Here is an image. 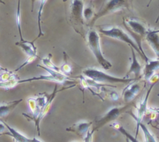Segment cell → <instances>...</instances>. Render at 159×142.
<instances>
[{"label": "cell", "instance_id": "obj_30", "mask_svg": "<svg viewBox=\"0 0 159 142\" xmlns=\"http://www.w3.org/2000/svg\"><path fill=\"white\" fill-rule=\"evenodd\" d=\"M94 131H95L94 129H90L85 135V137H84V142H93V134H94Z\"/></svg>", "mask_w": 159, "mask_h": 142}, {"label": "cell", "instance_id": "obj_15", "mask_svg": "<svg viewBox=\"0 0 159 142\" xmlns=\"http://www.w3.org/2000/svg\"><path fill=\"white\" fill-rule=\"evenodd\" d=\"M92 125V122H87V121H81L73 124L71 127L66 129V131L75 132L82 138L85 137L88 131L90 130V127Z\"/></svg>", "mask_w": 159, "mask_h": 142}, {"label": "cell", "instance_id": "obj_2", "mask_svg": "<svg viewBox=\"0 0 159 142\" xmlns=\"http://www.w3.org/2000/svg\"><path fill=\"white\" fill-rule=\"evenodd\" d=\"M83 74L86 78L90 79L96 83H109V84H129L133 81H135L134 78H126V77H116L114 76L109 75L106 73L101 71L95 68L84 69L83 70Z\"/></svg>", "mask_w": 159, "mask_h": 142}, {"label": "cell", "instance_id": "obj_6", "mask_svg": "<svg viewBox=\"0 0 159 142\" xmlns=\"http://www.w3.org/2000/svg\"><path fill=\"white\" fill-rule=\"evenodd\" d=\"M128 108V106H124V107H114L110 109L107 112L106 114L101 117L97 122H96V125L93 129L94 131H97L98 129L101 128L105 125L106 123H109V122L113 121V120H116L119 116L121 115L125 110Z\"/></svg>", "mask_w": 159, "mask_h": 142}, {"label": "cell", "instance_id": "obj_3", "mask_svg": "<svg viewBox=\"0 0 159 142\" xmlns=\"http://www.w3.org/2000/svg\"><path fill=\"white\" fill-rule=\"evenodd\" d=\"M87 39H88V47L91 49V53L94 54L99 65L106 70L111 69L112 67V65L109 61L105 59V56L102 54L100 45V36H99L98 33L94 29H91L88 32Z\"/></svg>", "mask_w": 159, "mask_h": 142}, {"label": "cell", "instance_id": "obj_21", "mask_svg": "<svg viewBox=\"0 0 159 142\" xmlns=\"http://www.w3.org/2000/svg\"><path fill=\"white\" fill-rule=\"evenodd\" d=\"M111 126H113L115 129L118 130L119 132L121 133L122 134H123V135H124L125 137H126V138H127L130 142H140L138 140H137V137H134L133 135H131V134H129V133L128 132V131H126V130L125 129L123 126H121V125L119 124V123H112V124H111Z\"/></svg>", "mask_w": 159, "mask_h": 142}, {"label": "cell", "instance_id": "obj_37", "mask_svg": "<svg viewBox=\"0 0 159 142\" xmlns=\"http://www.w3.org/2000/svg\"><path fill=\"white\" fill-rule=\"evenodd\" d=\"M154 30V32H155V33H157V34H159V30Z\"/></svg>", "mask_w": 159, "mask_h": 142}, {"label": "cell", "instance_id": "obj_20", "mask_svg": "<svg viewBox=\"0 0 159 142\" xmlns=\"http://www.w3.org/2000/svg\"><path fill=\"white\" fill-rule=\"evenodd\" d=\"M137 126H140V129L142 130V132H143V136H144V142H157V140H156V137L151 132V131L147 127L146 125L140 123L137 124Z\"/></svg>", "mask_w": 159, "mask_h": 142}, {"label": "cell", "instance_id": "obj_4", "mask_svg": "<svg viewBox=\"0 0 159 142\" xmlns=\"http://www.w3.org/2000/svg\"><path fill=\"white\" fill-rule=\"evenodd\" d=\"M129 7L127 2V0H108V2L102 7L98 13L94 14V17L91 19V26H93L94 23L104 16L109 14V13H116L119 11L123 9L127 8Z\"/></svg>", "mask_w": 159, "mask_h": 142}, {"label": "cell", "instance_id": "obj_34", "mask_svg": "<svg viewBox=\"0 0 159 142\" xmlns=\"http://www.w3.org/2000/svg\"><path fill=\"white\" fill-rule=\"evenodd\" d=\"M30 142H42V141L38 140V139L36 138V137H33L32 139H30Z\"/></svg>", "mask_w": 159, "mask_h": 142}, {"label": "cell", "instance_id": "obj_19", "mask_svg": "<svg viewBox=\"0 0 159 142\" xmlns=\"http://www.w3.org/2000/svg\"><path fill=\"white\" fill-rule=\"evenodd\" d=\"M27 104H28V106H29V109H30V112H31L32 116L33 117H27L25 113H23V115H24L25 117H28L30 120H34L35 119H37L39 116L40 112H41V109L38 107V104H37L36 102V99L35 98H30L27 99Z\"/></svg>", "mask_w": 159, "mask_h": 142}, {"label": "cell", "instance_id": "obj_1", "mask_svg": "<svg viewBox=\"0 0 159 142\" xmlns=\"http://www.w3.org/2000/svg\"><path fill=\"white\" fill-rule=\"evenodd\" d=\"M99 32L102 34H103L105 36L107 37H109L111 39H118V40H120L122 42H125V43L128 44L131 48H134V50L137 52L138 53H140V56L146 60V58L143 56V53L140 52V50L139 49L138 45L134 42V39L126 33V31L123 30L119 26H114V25H105V26H101L99 27Z\"/></svg>", "mask_w": 159, "mask_h": 142}, {"label": "cell", "instance_id": "obj_28", "mask_svg": "<svg viewBox=\"0 0 159 142\" xmlns=\"http://www.w3.org/2000/svg\"><path fill=\"white\" fill-rule=\"evenodd\" d=\"M84 17L88 21L90 19H92L94 17V12H93V10L91 8V7H86V8L84 9Z\"/></svg>", "mask_w": 159, "mask_h": 142}, {"label": "cell", "instance_id": "obj_7", "mask_svg": "<svg viewBox=\"0 0 159 142\" xmlns=\"http://www.w3.org/2000/svg\"><path fill=\"white\" fill-rule=\"evenodd\" d=\"M141 85L138 82H131L129 83L126 88L123 89V93H122V96H123V99L126 103H129V102H132L134 99V98L138 94L140 91L141 90Z\"/></svg>", "mask_w": 159, "mask_h": 142}, {"label": "cell", "instance_id": "obj_18", "mask_svg": "<svg viewBox=\"0 0 159 142\" xmlns=\"http://www.w3.org/2000/svg\"><path fill=\"white\" fill-rule=\"evenodd\" d=\"M2 121L3 122L4 125H5L6 127H7L9 131V133H7V134H5L11 136V137L13 138V140H14L16 142H30V138H28V137H27L26 136H24V134H20L19 131L15 130L14 128L11 127L10 125H8L7 123H5L3 120H2Z\"/></svg>", "mask_w": 159, "mask_h": 142}, {"label": "cell", "instance_id": "obj_9", "mask_svg": "<svg viewBox=\"0 0 159 142\" xmlns=\"http://www.w3.org/2000/svg\"><path fill=\"white\" fill-rule=\"evenodd\" d=\"M131 51H132V62H131L130 68L128 70V72L126 74V78H131L130 76L132 74L134 75V79L136 80L137 79H139V77H140L142 74V66L140 65V63L139 62V61L137 60V56H136V53L135 50L133 48H131Z\"/></svg>", "mask_w": 159, "mask_h": 142}, {"label": "cell", "instance_id": "obj_33", "mask_svg": "<svg viewBox=\"0 0 159 142\" xmlns=\"http://www.w3.org/2000/svg\"><path fill=\"white\" fill-rule=\"evenodd\" d=\"M6 128L7 127H6V126L4 125L3 122L2 121V120H0V134H1V133H3L4 131H5Z\"/></svg>", "mask_w": 159, "mask_h": 142}, {"label": "cell", "instance_id": "obj_14", "mask_svg": "<svg viewBox=\"0 0 159 142\" xmlns=\"http://www.w3.org/2000/svg\"><path fill=\"white\" fill-rule=\"evenodd\" d=\"M159 70V59L155 60H149L146 62L144 68L143 70V76L144 79L149 81L150 79L154 75L156 71Z\"/></svg>", "mask_w": 159, "mask_h": 142}, {"label": "cell", "instance_id": "obj_29", "mask_svg": "<svg viewBox=\"0 0 159 142\" xmlns=\"http://www.w3.org/2000/svg\"><path fill=\"white\" fill-rule=\"evenodd\" d=\"M37 57H38V56H37V55H36V56H29V57L27 58V60H26L25 62H24V63H23L22 65L20 66H19V67H18V68L16 69V70H15V72H17L18 70H20V69H22L23 67L26 66H27V65H28V64L31 63V62H33V61L34 60V59H36Z\"/></svg>", "mask_w": 159, "mask_h": 142}, {"label": "cell", "instance_id": "obj_39", "mask_svg": "<svg viewBox=\"0 0 159 142\" xmlns=\"http://www.w3.org/2000/svg\"><path fill=\"white\" fill-rule=\"evenodd\" d=\"M66 0H63V2H66Z\"/></svg>", "mask_w": 159, "mask_h": 142}, {"label": "cell", "instance_id": "obj_38", "mask_svg": "<svg viewBox=\"0 0 159 142\" xmlns=\"http://www.w3.org/2000/svg\"><path fill=\"white\" fill-rule=\"evenodd\" d=\"M126 142H130V141H129V140H128V139H127V138H126Z\"/></svg>", "mask_w": 159, "mask_h": 142}, {"label": "cell", "instance_id": "obj_25", "mask_svg": "<svg viewBox=\"0 0 159 142\" xmlns=\"http://www.w3.org/2000/svg\"><path fill=\"white\" fill-rule=\"evenodd\" d=\"M42 63L44 64V66L47 67V68L50 69V70H55V71H57V72L62 73V72H61L60 67L56 66L54 65V64H53V62H52L51 55H49V56H48V57L42 59Z\"/></svg>", "mask_w": 159, "mask_h": 142}, {"label": "cell", "instance_id": "obj_10", "mask_svg": "<svg viewBox=\"0 0 159 142\" xmlns=\"http://www.w3.org/2000/svg\"><path fill=\"white\" fill-rule=\"evenodd\" d=\"M58 90H57V86L55 87V89L54 91H53V92L52 93L51 95H50V97L48 98V102H47L46 105L44 106L43 109L41 110V112H40L39 116H38V117L37 119H35L34 121V123H35V126H36L37 129H38V135H40V127H39V123L40 122L42 121V119L44 118V117H45V116L47 115V114L49 112L50 109H51L52 108V102H53V99L55 98V97H56V93L58 92Z\"/></svg>", "mask_w": 159, "mask_h": 142}, {"label": "cell", "instance_id": "obj_32", "mask_svg": "<svg viewBox=\"0 0 159 142\" xmlns=\"http://www.w3.org/2000/svg\"><path fill=\"white\" fill-rule=\"evenodd\" d=\"M110 97H111V98L112 99L113 101H116L119 99V94H117L116 92H115V91H111V93H110Z\"/></svg>", "mask_w": 159, "mask_h": 142}, {"label": "cell", "instance_id": "obj_22", "mask_svg": "<svg viewBox=\"0 0 159 142\" xmlns=\"http://www.w3.org/2000/svg\"><path fill=\"white\" fill-rule=\"evenodd\" d=\"M46 2H47V0H40L39 9H38V24L39 34H38V36L36 39H38V38L40 37H42V35L44 34L42 30V11H43L44 7H45ZM36 39H35V40H36Z\"/></svg>", "mask_w": 159, "mask_h": 142}, {"label": "cell", "instance_id": "obj_35", "mask_svg": "<svg viewBox=\"0 0 159 142\" xmlns=\"http://www.w3.org/2000/svg\"><path fill=\"white\" fill-rule=\"evenodd\" d=\"M34 2H35V0H31V2H32L31 11H33V10H34Z\"/></svg>", "mask_w": 159, "mask_h": 142}, {"label": "cell", "instance_id": "obj_24", "mask_svg": "<svg viewBox=\"0 0 159 142\" xmlns=\"http://www.w3.org/2000/svg\"><path fill=\"white\" fill-rule=\"evenodd\" d=\"M16 26H17L18 30H19L20 36V42H23L22 29H21V12H20V0H18L17 10H16Z\"/></svg>", "mask_w": 159, "mask_h": 142}, {"label": "cell", "instance_id": "obj_17", "mask_svg": "<svg viewBox=\"0 0 159 142\" xmlns=\"http://www.w3.org/2000/svg\"><path fill=\"white\" fill-rule=\"evenodd\" d=\"M34 42L35 40H34L33 42H27V41L24 40L23 42H16V45L22 48L23 51L29 57V56H36L37 55V48L34 45Z\"/></svg>", "mask_w": 159, "mask_h": 142}, {"label": "cell", "instance_id": "obj_36", "mask_svg": "<svg viewBox=\"0 0 159 142\" xmlns=\"http://www.w3.org/2000/svg\"><path fill=\"white\" fill-rule=\"evenodd\" d=\"M152 1H153V0H150V1H149V2H148V7H149V6H150V4H151V2H152Z\"/></svg>", "mask_w": 159, "mask_h": 142}, {"label": "cell", "instance_id": "obj_27", "mask_svg": "<svg viewBox=\"0 0 159 142\" xmlns=\"http://www.w3.org/2000/svg\"><path fill=\"white\" fill-rule=\"evenodd\" d=\"M35 99H36L37 104H38V107L41 109V110L43 109L44 106L46 105L47 102H48V98L46 96H39V97L35 98Z\"/></svg>", "mask_w": 159, "mask_h": 142}, {"label": "cell", "instance_id": "obj_23", "mask_svg": "<svg viewBox=\"0 0 159 142\" xmlns=\"http://www.w3.org/2000/svg\"><path fill=\"white\" fill-rule=\"evenodd\" d=\"M19 78L18 76L15 73L8 71V70H2L0 73V82H5L8 80H11L13 79Z\"/></svg>", "mask_w": 159, "mask_h": 142}, {"label": "cell", "instance_id": "obj_16", "mask_svg": "<svg viewBox=\"0 0 159 142\" xmlns=\"http://www.w3.org/2000/svg\"><path fill=\"white\" fill-rule=\"evenodd\" d=\"M21 102H23V99H19V100H15L13 102L0 104V118L5 117L7 115H9Z\"/></svg>", "mask_w": 159, "mask_h": 142}, {"label": "cell", "instance_id": "obj_31", "mask_svg": "<svg viewBox=\"0 0 159 142\" xmlns=\"http://www.w3.org/2000/svg\"><path fill=\"white\" fill-rule=\"evenodd\" d=\"M60 70H61V72L63 74H70L72 71V66L70 65H69L67 62H65L63 65H62V66L60 67Z\"/></svg>", "mask_w": 159, "mask_h": 142}, {"label": "cell", "instance_id": "obj_11", "mask_svg": "<svg viewBox=\"0 0 159 142\" xmlns=\"http://www.w3.org/2000/svg\"><path fill=\"white\" fill-rule=\"evenodd\" d=\"M126 23L129 26V28L135 34L140 35L141 37L146 36L148 30L147 29L146 26L143 23L140 22V21H138L137 19H134V18H127L126 20Z\"/></svg>", "mask_w": 159, "mask_h": 142}, {"label": "cell", "instance_id": "obj_26", "mask_svg": "<svg viewBox=\"0 0 159 142\" xmlns=\"http://www.w3.org/2000/svg\"><path fill=\"white\" fill-rule=\"evenodd\" d=\"M19 80L20 78H16L11 80H8V81L0 82V88H5L6 90H10L19 85Z\"/></svg>", "mask_w": 159, "mask_h": 142}, {"label": "cell", "instance_id": "obj_8", "mask_svg": "<svg viewBox=\"0 0 159 142\" xmlns=\"http://www.w3.org/2000/svg\"><path fill=\"white\" fill-rule=\"evenodd\" d=\"M84 9V5L83 0H72L70 5V13L72 18H73L75 21L83 24Z\"/></svg>", "mask_w": 159, "mask_h": 142}, {"label": "cell", "instance_id": "obj_12", "mask_svg": "<svg viewBox=\"0 0 159 142\" xmlns=\"http://www.w3.org/2000/svg\"><path fill=\"white\" fill-rule=\"evenodd\" d=\"M155 85V83L152 84L151 86L150 87V88L148 89V92H147L146 95L144 96L143 100L140 102L138 107H137V117H136V120H137V124L140 123H141V120L143 119V117H144V115L146 114L147 111H148V98H149V95L151 92V90H152L153 87Z\"/></svg>", "mask_w": 159, "mask_h": 142}, {"label": "cell", "instance_id": "obj_5", "mask_svg": "<svg viewBox=\"0 0 159 142\" xmlns=\"http://www.w3.org/2000/svg\"><path fill=\"white\" fill-rule=\"evenodd\" d=\"M38 67H41V68L44 69L47 71V72L49 74V75H41L39 77H32V78H28V79H24V80H20L19 84L21 83H26V82H31L34 80H50V81H54L56 83L59 84H63L65 83L66 80H68L65 74H62V73L57 72V71H55V70H50V69L47 68V67L43 66L38 65Z\"/></svg>", "mask_w": 159, "mask_h": 142}, {"label": "cell", "instance_id": "obj_13", "mask_svg": "<svg viewBox=\"0 0 159 142\" xmlns=\"http://www.w3.org/2000/svg\"><path fill=\"white\" fill-rule=\"evenodd\" d=\"M145 38L148 43L155 53L157 59H159V34L155 33L153 30H148Z\"/></svg>", "mask_w": 159, "mask_h": 142}]
</instances>
